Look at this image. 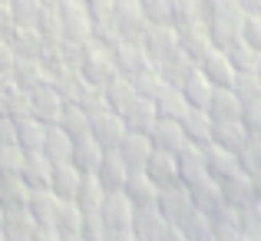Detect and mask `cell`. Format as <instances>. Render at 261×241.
<instances>
[{"mask_svg":"<svg viewBox=\"0 0 261 241\" xmlns=\"http://www.w3.org/2000/svg\"><path fill=\"white\" fill-rule=\"evenodd\" d=\"M212 142L222 146V149L238 152V149L248 142V132H245L242 119H222V122H212Z\"/></svg>","mask_w":261,"mask_h":241,"instance_id":"4dcf8cb0","label":"cell"},{"mask_svg":"<svg viewBox=\"0 0 261 241\" xmlns=\"http://www.w3.org/2000/svg\"><path fill=\"white\" fill-rule=\"evenodd\" d=\"M10 142H17V119H10V116H0V146H10Z\"/></svg>","mask_w":261,"mask_h":241,"instance_id":"816d5d0a","label":"cell"},{"mask_svg":"<svg viewBox=\"0 0 261 241\" xmlns=\"http://www.w3.org/2000/svg\"><path fill=\"white\" fill-rule=\"evenodd\" d=\"M4 4H7V0H4Z\"/></svg>","mask_w":261,"mask_h":241,"instance_id":"94428289","label":"cell"},{"mask_svg":"<svg viewBox=\"0 0 261 241\" xmlns=\"http://www.w3.org/2000/svg\"><path fill=\"white\" fill-rule=\"evenodd\" d=\"M178 43H182V53H185V57H189L195 66L205 60V53L215 50V43H212V37H208V30H205L202 20L178 26Z\"/></svg>","mask_w":261,"mask_h":241,"instance_id":"4fadbf2b","label":"cell"},{"mask_svg":"<svg viewBox=\"0 0 261 241\" xmlns=\"http://www.w3.org/2000/svg\"><path fill=\"white\" fill-rule=\"evenodd\" d=\"M205 172H208V178L222 182L231 172H238V155L231 152V149H222V146H215V142H208V146H205Z\"/></svg>","mask_w":261,"mask_h":241,"instance_id":"d4e9b609","label":"cell"},{"mask_svg":"<svg viewBox=\"0 0 261 241\" xmlns=\"http://www.w3.org/2000/svg\"><path fill=\"white\" fill-rule=\"evenodd\" d=\"M43 4H46V7H57V4H60V0H43Z\"/></svg>","mask_w":261,"mask_h":241,"instance_id":"6f0895ef","label":"cell"},{"mask_svg":"<svg viewBox=\"0 0 261 241\" xmlns=\"http://www.w3.org/2000/svg\"><path fill=\"white\" fill-rule=\"evenodd\" d=\"M155 70L162 73V79H166L169 86H182V83H185V76H189V73L195 70V63H192V60L185 57L182 50H178L172 60H166V63H159Z\"/></svg>","mask_w":261,"mask_h":241,"instance_id":"7bdbcfd3","label":"cell"},{"mask_svg":"<svg viewBox=\"0 0 261 241\" xmlns=\"http://www.w3.org/2000/svg\"><path fill=\"white\" fill-rule=\"evenodd\" d=\"M60 205L63 202H60L50 189H30V195H27V211H30V218L37 225H53Z\"/></svg>","mask_w":261,"mask_h":241,"instance_id":"7402d4cb","label":"cell"},{"mask_svg":"<svg viewBox=\"0 0 261 241\" xmlns=\"http://www.w3.org/2000/svg\"><path fill=\"white\" fill-rule=\"evenodd\" d=\"M205 113L212 116V122L242 119V102H238V96L231 93V86H215V93H212V99H208V106H205Z\"/></svg>","mask_w":261,"mask_h":241,"instance_id":"4316f807","label":"cell"},{"mask_svg":"<svg viewBox=\"0 0 261 241\" xmlns=\"http://www.w3.org/2000/svg\"><path fill=\"white\" fill-rule=\"evenodd\" d=\"M43 136H46V122H40L37 116L17 119V146L23 152H40L43 149Z\"/></svg>","mask_w":261,"mask_h":241,"instance_id":"836d02e7","label":"cell"},{"mask_svg":"<svg viewBox=\"0 0 261 241\" xmlns=\"http://www.w3.org/2000/svg\"><path fill=\"white\" fill-rule=\"evenodd\" d=\"M122 192L129 195V202L136 208H155V198H159V185L146 175V172H129Z\"/></svg>","mask_w":261,"mask_h":241,"instance_id":"ffe728a7","label":"cell"},{"mask_svg":"<svg viewBox=\"0 0 261 241\" xmlns=\"http://www.w3.org/2000/svg\"><path fill=\"white\" fill-rule=\"evenodd\" d=\"M222 198L225 205H228L231 211H242V208H251V205H258V195H255V182H251L248 172H231L228 178H222Z\"/></svg>","mask_w":261,"mask_h":241,"instance_id":"52a82bcc","label":"cell"},{"mask_svg":"<svg viewBox=\"0 0 261 241\" xmlns=\"http://www.w3.org/2000/svg\"><path fill=\"white\" fill-rule=\"evenodd\" d=\"M7 40H10L17 60H40L43 57V37H40L37 26H13V33Z\"/></svg>","mask_w":261,"mask_h":241,"instance_id":"484cf974","label":"cell"},{"mask_svg":"<svg viewBox=\"0 0 261 241\" xmlns=\"http://www.w3.org/2000/svg\"><path fill=\"white\" fill-rule=\"evenodd\" d=\"M66 99L60 96V89L53 86L50 79L43 83V86L30 89V113L37 116L40 122H46V126H53V122H60V113H63Z\"/></svg>","mask_w":261,"mask_h":241,"instance_id":"30bf717a","label":"cell"},{"mask_svg":"<svg viewBox=\"0 0 261 241\" xmlns=\"http://www.w3.org/2000/svg\"><path fill=\"white\" fill-rule=\"evenodd\" d=\"M93 175L99 178V185H102L106 192H113V189H122V185H126L129 169L122 165L119 155H116V149H109V152H102V159H99V165H96Z\"/></svg>","mask_w":261,"mask_h":241,"instance_id":"83f0119b","label":"cell"},{"mask_svg":"<svg viewBox=\"0 0 261 241\" xmlns=\"http://www.w3.org/2000/svg\"><path fill=\"white\" fill-rule=\"evenodd\" d=\"M13 60H17V53H13L10 40H7V37H0V73H10Z\"/></svg>","mask_w":261,"mask_h":241,"instance_id":"db71d44e","label":"cell"},{"mask_svg":"<svg viewBox=\"0 0 261 241\" xmlns=\"http://www.w3.org/2000/svg\"><path fill=\"white\" fill-rule=\"evenodd\" d=\"M146 175L152 178L159 189H166V185H175L178 182V162L172 152H162V149H152V155H149L146 162Z\"/></svg>","mask_w":261,"mask_h":241,"instance_id":"cb8c5ba5","label":"cell"},{"mask_svg":"<svg viewBox=\"0 0 261 241\" xmlns=\"http://www.w3.org/2000/svg\"><path fill=\"white\" fill-rule=\"evenodd\" d=\"M0 102H4V113L10 116V119H27L30 113V93L27 89H20L17 83H10V86L0 93Z\"/></svg>","mask_w":261,"mask_h":241,"instance_id":"ab89813d","label":"cell"},{"mask_svg":"<svg viewBox=\"0 0 261 241\" xmlns=\"http://www.w3.org/2000/svg\"><path fill=\"white\" fill-rule=\"evenodd\" d=\"M102 152L106 149L99 146V142L89 136V139H80V142H73V155H70V162L76 165L80 172H96V165H99V159H102Z\"/></svg>","mask_w":261,"mask_h":241,"instance_id":"8d00e7d4","label":"cell"},{"mask_svg":"<svg viewBox=\"0 0 261 241\" xmlns=\"http://www.w3.org/2000/svg\"><path fill=\"white\" fill-rule=\"evenodd\" d=\"M235 155H238V169L242 172H248V175L258 172L261 169V139H248Z\"/></svg>","mask_w":261,"mask_h":241,"instance_id":"f6af8a7d","label":"cell"},{"mask_svg":"<svg viewBox=\"0 0 261 241\" xmlns=\"http://www.w3.org/2000/svg\"><path fill=\"white\" fill-rule=\"evenodd\" d=\"M40 152L50 159V165H57V162H70V155H73V139L57 126V122H53V126H46L43 149H40Z\"/></svg>","mask_w":261,"mask_h":241,"instance_id":"1f68e13d","label":"cell"},{"mask_svg":"<svg viewBox=\"0 0 261 241\" xmlns=\"http://www.w3.org/2000/svg\"><path fill=\"white\" fill-rule=\"evenodd\" d=\"M189 109L192 106L185 102V96H182V89H178V86H169L166 93L155 99V113L166 116V119H178V122H182V116L189 113Z\"/></svg>","mask_w":261,"mask_h":241,"instance_id":"b9f144b4","label":"cell"},{"mask_svg":"<svg viewBox=\"0 0 261 241\" xmlns=\"http://www.w3.org/2000/svg\"><path fill=\"white\" fill-rule=\"evenodd\" d=\"M0 116H4V102H0Z\"/></svg>","mask_w":261,"mask_h":241,"instance_id":"91938a15","label":"cell"},{"mask_svg":"<svg viewBox=\"0 0 261 241\" xmlns=\"http://www.w3.org/2000/svg\"><path fill=\"white\" fill-rule=\"evenodd\" d=\"M20 165H23V149L17 142L0 146V175H20Z\"/></svg>","mask_w":261,"mask_h":241,"instance_id":"bcb514c9","label":"cell"},{"mask_svg":"<svg viewBox=\"0 0 261 241\" xmlns=\"http://www.w3.org/2000/svg\"><path fill=\"white\" fill-rule=\"evenodd\" d=\"M119 116H122V122H126L129 132H146V136H149V129L155 126V119H159V113H155V102L146 99V96H139V93H136L133 99H129L126 106L119 109Z\"/></svg>","mask_w":261,"mask_h":241,"instance_id":"7c38bea8","label":"cell"},{"mask_svg":"<svg viewBox=\"0 0 261 241\" xmlns=\"http://www.w3.org/2000/svg\"><path fill=\"white\" fill-rule=\"evenodd\" d=\"M231 93L238 96L242 109L261 106V79H258V73H235V79H231Z\"/></svg>","mask_w":261,"mask_h":241,"instance_id":"74e56055","label":"cell"},{"mask_svg":"<svg viewBox=\"0 0 261 241\" xmlns=\"http://www.w3.org/2000/svg\"><path fill=\"white\" fill-rule=\"evenodd\" d=\"M57 20H60V33H63V43L76 46L93 40V13L83 0H60L57 7Z\"/></svg>","mask_w":261,"mask_h":241,"instance_id":"7a4b0ae2","label":"cell"},{"mask_svg":"<svg viewBox=\"0 0 261 241\" xmlns=\"http://www.w3.org/2000/svg\"><path fill=\"white\" fill-rule=\"evenodd\" d=\"M198 70L205 73V79H208L212 86H231V79H235V73H238L222 46H215L212 53H205V60L198 63Z\"/></svg>","mask_w":261,"mask_h":241,"instance_id":"d6986e66","label":"cell"},{"mask_svg":"<svg viewBox=\"0 0 261 241\" xmlns=\"http://www.w3.org/2000/svg\"><path fill=\"white\" fill-rule=\"evenodd\" d=\"M80 182H83V172L73 162H57L50 172V192L60 198V202H73L80 192Z\"/></svg>","mask_w":261,"mask_h":241,"instance_id":"ac0fdd59","label":"cell"},{"mask_svg":"<svg viewBox=\"0 0 261 241\" xmlns=\"http://www.w3.org/2000/svg\"><path fill=\"white\" fill-rule=\"evenodd\" d=\"M89 7V13H93V20H106L109 13H113V4L116 0H83Z\"/></svg>","mask_w":261,"mask_h":241,"instance_id":"f5cc1de1","label":"cell"},{"mask_svg":"<svg viewBox=\"0 0 261 241\" xmlns=\"http://www.w3.org/2000/svg\"><path fill=\"white\" fill-rule=\"evenodd\" d=\"M50 172H53V165L43 152H23L20 178L27 182V189H50Z\"/></svg>","mask_w":261,"mask_h":241,"instance_id":"603a6c76","label":"cell"},{"mask_svg":"<svg viewBox=\"0 0 261 241\" xmlns=\"http://www.w3.org/2000/svg\"><path fill=\"white\" fill-rule=\"evenodd\" d=\"M198 10H202V23L215 46H225L235 37H242V23L248 13L242 0H198Z\"/></svg>","mask_w":261,"mask_h":241,"instance_id":"6da1fadb","label":"cell"},{"mask_svg":"<svg viewBox=\"0 0 261 241\" xmlns=\"http://www.w3.org/2000/svg\"><path fill=\"white\" fill-rule=\"evenodd\" d=\"M172 225L159 215V208H136L133 215V235L136 241H166Z\"/></svg>","mask_w":261,"mask_h":241,"instance_id":"5bb4252c","label":"cell"},{"mask_svg":"<svg viewBox=\"0 0 261 241\" xmlns=\"http://www.w3.org/2000/svg\"><path fill=\"white\" fill-rule=\"evenodd\" d=\"M182 132L189 142H195V146H208L212 142V116L205 113V109H189V113L182 116Z\"/></svg>","mask_w":261,"mask_h":241,"instance_id":"d6a6232c","label":"cell"},{"mask_svg":"<svg viewBox=\"0 0 261 241\" xmlns=\"http://www.w3.org/2000/svg\"><path fill=\"white\" fill-rule=\"evenodd\" d=\"M7 7H10L13 26H37L46 4L43 0H7Z\"/></svg>","mask_w":261,"mask_h":241,"instance_id":"60d3db41","label":"cell"},{"mask_svg":"<svg viewBox=\"0 0 261 241\" xmlns=\"http://www.w3.org/2000/svg\"><path fill=\"white\" fill-rule=\"evenodd\" d=\"M202 20V10H198V0H172V23L185 26Z\"/></svg>","mask_w":261,"mask_h":241,"instance_id":"c3c4849f","label":"cell"},{"mask_svg":"<svg viewBox=\"0 0 261 241\" xmlns=\"http://www.w3.org/2000/svg\"><path fill=\"white\" fill-rule=\"evenodd\" d=\"M116 155L129 172H146V162L152 155V139L146 132H126V139L116 146Z\"/></svg>","mask_w":261,"mask_h":241,"instance_id":"8fae6325","label":"cell"},{"mask_svg":"<svg viewBox=\"0 0 261 241\" xmlns=\"http://www.w3.org/2000/svg\"><path fill=\"white\" fill-rule=\"evenodd\" d=\"M251 182H255V195H258V205H261V169L251 172Z\"/></svg>","mask_w":261,"mask_h":241,"instance_id":"11a10c76","label":"cell"},{"mask_svg":"<svg viewBox=\"0 0 261 241\" xmlns=\"http://www.w3.org/2000/svg\"><path fill=\"white\" fill-rule=\"evenodd\" d=\"M102 195H106V189L99 185V178L93 175V172H86L83 175V182H80V192H76V198H73V205H76L80 211H99V205H102Z\"/></svg>","mask_w":261,"mask_h":241,"instance_id":"d590c367","label":"cell"},{"mask_svg":"<svg viewBox=\"0 0 261 241\" xmlns=\"http://www.w3.org/2000/svg\"><path fill=\"white\" fill-rule=\"evenodd\" d=\"M133 86H136V93H139V96H146V99L155 102V99H159V96L169 89V83L162 79V73L155 70V66H149L146 73H139V76L133 79Z\"/></svg>","mask_w":261,"mask_h":241,"instance_id":"ee69618b","label":"cell"},{"mask_svg":"<svg viewBox=\"0 0 261 241\" xmlns=\"http://www.w3.org/2000/svg\"><path fill=\"white\" fill-rule=\"evenodd\" d=\"M155 208H159V215L166 218L172 228L178 225H185L192 215H195V202H192L189 195V185L175 182V185H166V189H159V198H155Z\"/></svg>","mask_w":261,"mask_h":241,"instance_id":"3957f363","label":"cell"},{"mask_svg":"<svg viewBox=\"0 0 261 241\" xmlns=\"http://www.w3.org/2000/svg\"><path fill=\"white\" fill-rule=\"evenodd\" d=\"M133 96H136V86H133V79H126V76H113L102 86V102H106L113 113H119Z\"/></svg>","mask_w":261,"mask_h":241,"instance_id":"f35d334b","label":"cell"},{"mask_svg":"<svg viewBox=\"0 0 261 241\" xmlns=\"http://www.w3.org/2000/svg\"><path fill=\"white\" fill-rule=\"evenodd\" d=\"M242 126L248 132V139H261V106L242 109Z\"/></svg>","mask_w":261,"mask_h":241,"instance_id":"f907efd6","label":"cell"},{"mask_svg":"<svg viewBox=\"0 0 261 241\" xmlns=\"http://www.w3.org/2000/svg\"><path fill=\"white\" fill-rule=\"evenodd\" d=\"M255 73H258V79H261V63H258V70H255Z\"/></svg>","mask_w":261,"mask_h":241,"instance_id":"680465c9","label":"cell"},{"mask_svg":"<svg viewBox=\"0 0 261 241\" xmlns=\"http://www.w3.org/2000/svg\"><path fill=\"white\" fill-rule=\"evenodd\" d=\"M242 40L251 46V50L261 53V10H248L242 23Z\"/></svg>","mask_w":261,"mask_h":241,"instance_id":"681fc988","label":"cell"},{"mask_svg":"<svg viewBox=\"0 0 261 241\" xmlns=\"http://www.w3.org/2000/svg\"><path fill=\"white\" fill-rule=\"evenodd\" d=\"M178 89H182L185 102H189L192 109H205V106H208V99H212V93H215V86L205 79V73L198 70V66L189 73V76H185V83Z\"/></svg>","mask_w":261,"mask_h":241,"instance_id":"f1b7e54d","label":"cell"},{"mask_svg":"<svg viewBox=\"0 0 261 241\" xmlns=\"http://www.w3.org/2000/svg\"><path fill=\"white\" fill-rule=\"evenodd\" d=\"M149 139H152V149H162V152H172V155L182 146H189V139H185V132H182V122L166 119V116L155 119V126L149 129Z\"/></svg>","mask_w":261,"mask_h":241,"instance_id":"2e32d148","label":"cell"},{"mask_svg":"<svg viewBox=\"0 0 261 241\" xmlns=\"http://www.w3.org/2000/svg\"><path fill=\"white\" fill-rule=\"evenodd\" d=\"M142 50H146L149 63L159 66L166 60H172L182 43H178V26L175 23H149L146 26V37H142Z\"/></svg>","mask_w":261,"mask_h":241,"instance_id":"277c9868","label":"cell"},{"mask_svg":"<svg viewBox=\"0 0 261 241\" xmlns=\"http://www.w3.org/2000/svg\"><path fill=\"white\" fill-rule=\"evenodd\" d=\"M149 23H172V0H139Z\"/></svg>","mask_w":261,"mask_h":241,"instance_id":"7dc6e473","label":"cell"},{"mask_svg":"<svg viewBox=\"0 0 261 241\" xmlns=\"http://www.w3.org/2000/svg\"><path fill=\"white\" fill-rule=\"evenodd\" d=\"M109 23L116 26L119 40L142 43L149 20H146V13H142V4H139V0H116V4H113V13H109Z\"/></svg>","mask_w":261,"mask_h":241,"instance_id":"5b68a950","label":"cell"},{"mask_svg":"<svg viewBox=\"0 0 261 241\" xmlns=\"http://www.w3.org/2000/svg\"><path fill=\"white\" fill-rule=\"evenodd\" d=\"M222 50L228 53L231 66H235L238 73H255V70H258V63H261V53H258V50H251V46L245 43L242 37H235L231 43H225Z\"/></svg>","mask_w":261,"mask_h":241,"instance_id":"e575fe53","label":"cell"},{"mask_svg":"<svg viewBox=\"0 0 261 241\" xmlns=\"http://www.w3.org/2000/svg\"><path fill=\"white\" fill-rule=\"evenodd\" d=\"M57 126L63 129V132L70 136L73 142L89 139V113L80 106V102H66L63 113H60V122H57Z\"/></svg>","mask_w":261,"mask_h":241,"instance_id":"f546056e","label":"cell"},{"mask_svg":"<svg viewBox=\"0 0 261 241\" xmlns=\"http://www.w3.org/2000/svg\"><path fill=\"white\" fill-rule=\"evenodd\" d=\"M10 79L17 83L20 89H37V86H43L46 79H50V70H46V63H43V57L40 60H13V66H10Z\"/></svg>","mask_w":261,"mask_h":241,"instance_id":"44dd1931","label":"cell"},{"mask_svg":"<svg viewBox=\"0 0 261 241\" xmlns=\"http://www.w3.org/2000/svg\"><path fill=\"white\" fill-rule=\"evenodd\" d=\"M109 53H113L116 73L126 76V79H136L139 73H146L149 66H152V63H149V57H146V50H142V43H133V40H119Z\"/></svg>","mask_w":261,"mask_h":241,"instance_id":"9c48e42d","label":"cell"},{"mask_svg":"<svg viewBox=\"0 0 261 241\" xmlns=\"http://www.w3.org/2000/svg\"><path fill=\"white\" fill-rule=\"evenodd\" d=\"M245 10H261V0H242Z\"/></svg>","mask_w":261,"mask_h":241,"instance_id":"9f6ffc18","label":"cell"},{"mask_svg":"<svg viewBox=\"0 0 261 241\" xmlns=\"http://www.w3.org/2000/svg\"><path fill=\"white\" fill-rule=\"evenodd\" d=\"M126 122H122V116L119 113H113L109 106H102V109H96V113H89V136H93L96 142H99L102 149H116L122 139H126Z\"/></svg>","mask_w":261,"mask_h":241,"instance_id":"8992f818","label":"cell"},{"mask_svg":"<svg viewBox=\"0 0 261 241\" xmlns=\"http://www.w3.org/2000/svg\"><path fill=\"white\" fill-rule=\"evenodd\" d=\"M133 215H136V205L129 202V195L122 189H113L102 195L99 218L106 228H133Z\"/></svg>","mask_w":261,"mask_h":241,"instance_id":"ba28073f","label":"cell"},{"mask_svg":"<svg viewBox=\"0 0 261 241\" xmlns=\"http://www.w3.org/2000/svg\"><path fill=\"white\" fill-rule=\"evenodd\" d=\"M175 162H178V182L182 185H192V182H198V178H208V172H205V146H195V142L182 146L175 152Z\"/></svg>","mask_w":261,"mask_h":241,"instance_id":"e0dca14e","label":"cell"},{"mask_svg":"<svg viewBox=\"0 0 261 241\" xmlns=\"http://www.w3.org/2000/svg\"><path fill=\"white\" fill-rule=\"evenodd\" d=\"M189 195H192L195 208L202 211L205 218H212V215H218L222 208H228L225 198H222V185H218L215 178H198V182H192L189 185Z\"/></svg>","mask_w":261,"mask_h":241,"instance_id":"9a60e30c","label":"cell"}]
</instances>
